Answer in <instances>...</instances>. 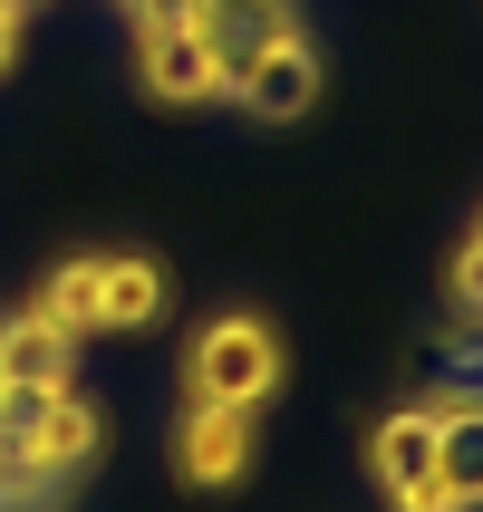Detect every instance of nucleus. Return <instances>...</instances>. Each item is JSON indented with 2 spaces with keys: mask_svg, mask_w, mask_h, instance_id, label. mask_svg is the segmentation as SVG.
I'll use <instances>...</instances> for the list:
<instances>
[{
  "mask_svg": "<svg viewBox=\"0 0 483 512\" xmlns=\"http://www.w3.org/2000/svg\"><path fill=\"white\" fill-rule=\"evenodd\" d=\"M271 387H281V339H271V319L223 310V319L194 329V348H184V406H242V416H252Z\"/></svg>",
  "mask_w": 483,
  "mask_h": 512,
  "instance_id": "f257e3e1",
  "label": "nucleus"
},
{
  "mask_svg": "<svg viewBox=\"0 0 483 512\" xmlns=\"http://www.w3.org/2000/svg\"><path fill=\"white\" fill-rule=\"evenodd\" d=\"M0 455L29 464L39 484H68L97 455V406L78 387H0Z\"/></svg>",
  "mask_w": 483,
  "mask_h": 512,
  "instance_id": "f03ea898",
  "label": "nucleus"
},
{
  "mask_svg": "<svg viewBox=\"0 0 483 512\" xmlns=\"http://www.w3.org/2000/svg\"><path fill=\"white\" fill-rule=\"evenodd\" d=\"M136 78L145 97H165V107H203V97H223V58L203 39L194 20H136Z\"/></svg>",
  "mask_w": 483,
  "mask_h": 512,
  "instance_id": "7ed1b4c3",
  "label": "nucleus"
},
{
  "mask_svg": "<svg viewBox=\"0 0 483 512\" xmlns=\"http://www.w3.org/2000/svg\"><path fill=\"white\" fill-rule=\"evenodd\" d=\"M368 464H377V484H387L397 512H445V493H435V416L426 406H397V416L368 435Z\"/></svg>",
  "mask_w": 483,
  "mask_h": 512,
  "instance_id": "20e7f679",
  "label": "nucleus"
},
{
  "mask_svg": "<svg viewBox=\"0 0 483 512\" xmlns=\"http://www.w3.org/2000/svg\"><path fill=\"white\" fill-rule=\"evenodd\" d=\"M194 29L213 39V58H223V78H242L261 49H281V39H300V0H194ZM232 97V87H223Z\"/></svg>",
  "mask_w": 483,
  "mask_h": 512,
  "instance_id": "39448f33",
  "label": "nucleus"
},
{
  "mask_svg": "<svg viewBox=\"0 0 483 512\" xmlns=\"http://www.w3.org/2000/svg\"><path fill=\"white\" fill-rule=\"evenodd\" d=\"M174 474L184 484H242L252 474V416L242 406H184V435H174Z\"/></svg>",
  "mask_w": 483,
  "mask_h": 512,
  "instance_id": "423d86ee",
  "label": "nucleus"
},
{
  "mask_svg": "<svg viewBox=\"0 0 483 512\" xmlns=\"http://www.w3.org/2000/svg\"><path fill=\"white\" fill-rule=\"evenodd\" d=\"M426 416H435V493H445V512H474L483 503V397L445 387Z\"/></svg>",
  "mask_w": 483,
  "mask_h": 512,
  "instance_id": "0eeeda50",
  "label": "nucleus"
},
{
  "mask_svg": "<svg viewBox=\"0 0 483 512\" xmlns=\"http://www.w3.org/2000/svg\"><path fill=\"white\" fill-rule=\"evenodd\" d=\"M232 97L261 116V126H290V116L319 107V49L310 39H281V49H261L242 78H232Z\"/></svg>",
  "mask_w": 483,
  "mask_h": 512,
  "instance_id": "6e6552de",
  "label": "nucleus"
},
{
  "mask_svg": "<svg viewBox=\"0 0 483 512\" xmlns=\"http://www.w3.org/2000/svg\"><path fill=\"white\" fill-rule=\"evenodd\" d=\"M87 300H97V329H145V319H165V261L87 252Z\"/></svg>",
  "mask_w": 483,
  "mask_h": 512,
  "instance_id": "1a4fd4ad",
  "label": "nucleus"
},
{
  "mask_svg": "<svg viewBox=\"0 0 483 512\" xmlns=\"http://www.w3.org/2000/svg\"><path fill=\"white\" fill-rule=\"evenodd\" d=\"M68 368H78V339H58L39 310L0 319V387H68Z\"/></svg>",
  "mask_w": 483,
  "mask_h": 512,
  "instance_id": "9d476101",
  "label": "nucleus"
},
{
  "mask_svg": "<svg viewBox=\"0 0 483 512\" xmlns=\"http://www.w3.org/2000/svg\"><path fill=\"white\" fill-rule=\"evenodd\" d=\"M29 310L49 319L58 339H87V329H97V300H87V261H58L49 281H39V300H29Z\"/></svg>",
  "mask_w": 483,
  "mask_h": 512,
  "instance_id": "9b49d317",
  "label": "nucleus"
},
{
  "mask_svg": "<svg viewBox=\"0 0 483 512\" xmlns=\"http://www.w3.org/2000/svg\"><path fill=\"white\" fill-rule=\"evenodd\" d=\"M455 300H464V310L483 319V232H474V242L455 252Z\"/></svg>",
  "mask_w": 483,
  "mask_h": 512,
  "instance_id": "f8f14e48",
  "label": "nucleus"
},
{
  "mask_svg": "<svg viewBox=\"0 0 483 512\" xmlns=\"http://www.w3.org/2000/svg\"><path fill=\"white\" fill-rule=\"evenodd\" d=\"M136 20H194V0H136Z\"/></svg>",
  "mask_w": 483,
  "mask_h": 512,
  "instance_id": "ddd939ff",
  "label": "nucleus"
},
{
  "mask_svg": "<svg viewBox=\"0 0 483 512\" xmlns=\"http://www.w3.org/2000/svg\"><path fill=\"white\" fill-rule=\"evenodd\" d=\"M10 49H20V20H10V10H0V68H10Z\"/></svg>",
  "mask_w": 483,
  "mask_h": 512,
  "instance_id": "4468645a",
  "label": "nucleus"
},
{
  "mask_svg": "<svg viewBox=\"0 0 483 512\" xmlns=\"http://www.w3.org/2000/svg\"><path fill=\"white\" fill-rule=\"evenodd\" d=\"M0 10H10V20H20V10H29V0H0Z\"/></svg>",
  "mask_w": 483,
  "mask_h": 512,
  "instance_id": "2eb2a0df",
  "label": "nucleus"
}]
</instances>
